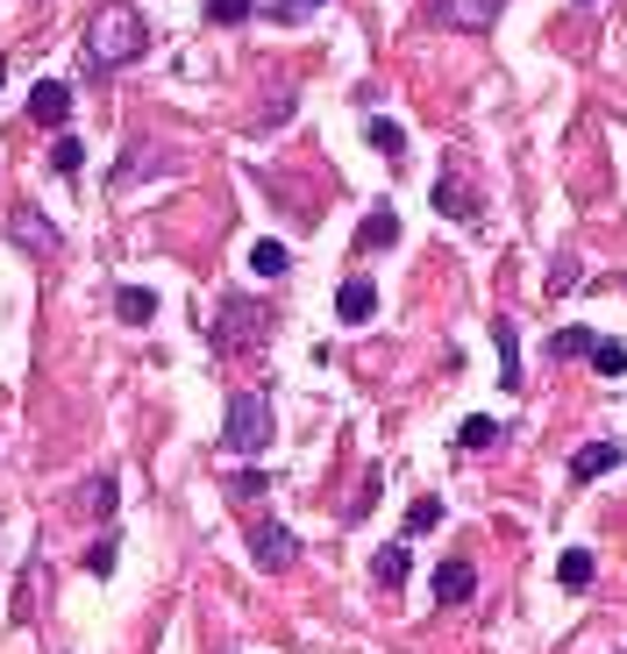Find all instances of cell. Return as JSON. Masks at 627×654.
Segmentation results:
<instances>
[{"instance_id":"cell-31","label":"cell","mask_w":627,"mask_h":654,"mask_svg":"<svg viewBox=\"0 0 627 654\" xmlns=\"http://www.w3.org/2000/svg\"><path fill=\"white\" fill-rule=\"evenodd\" d=\"M578 8H585V0H578Z\"/></svg>"},{"instance_id":"cell-20","label":"cell","mask_w":627,"mask_h":654,"mask_svg":"<svg viewBox=\"0 0 627 654\" xmlns=\"http://www.w3.org/2000/svg\"><path fill=\"white\" fill-rule=\"evenodd\" d=\"M457 448H471V455H485V448H499V420H485V413H471L464 428H457Z\"/></svg>"},{"instance_id":"cell-18","label":"cell","mask_w":627,"mask_h":654,"mask_svg":"<svg viewBox=\"0 0 627 654\" xmlns=\"http://www.w3.org/2000/svg\"><path fill=\"white\" fill-rule=\"evenodd\" d=\"M250 270H257V278H286V270H293V250H286V242H272V235H264L257 250H250Z\"/></svg>"},{"instance_id":"cell-28","label":"cell","mask_w":627,"mask_h":654,"mask_svg":"<svg viewBox=\"0 0 627 654\" xmlns=\"http://www.w3.org/2000/svg\"><path fill=\"white\" fill-rule=\"evenodd\" d=\"M371 506H378V469H371V477H364V498H350V520H364Z\"/></svg>"},{"instance_id":"cell-10","label":"cell","mask_w":627,"mask_h":654,"mask_svg":"<svg viewBox=\"0 0 627 654\" xmlns=\"http://www.w3.org/2000/svg\"><path fill=\"white\" fill-rule=\"evenodd\" d=\"M471 598H477V569H471L464 555H450L436 569V605H471Z\"/></svg>"},{"instance_id":"cell-6","label":"cell","mask_w":627,"mask_h":654,"mask_svg":"<svg viewBox=\"0 0 627 654\" xmlns=\"http://www.w3.org/2000/svg\"><path fill=\"white\" fill-rule=\"evenodd\" d=\"M506 0H436V22L442 29H464V36H485L492 22H499Z\"/></svg>"},{"instance_id":"cell-11","label":"cell","mask_w":627,"mask_h":654,"mask_svg":"<svg viewBox=\"0 0 627 654\" xmlns=\"http://www.w3.org/2000/svg\"><path fill=\"white\" fill-rule=\"evenodd\" d=\"M436 207H442L450 221H477V192H471L457 171H442V178H436Z\"/></svg>"},{"instance_id":"cell-26","label":"cell","mask_w":627,"mask_h":654,"mask_svg":"<svg viewBox=\"0 0 627 654\" xmlns=\"http://www.w3.org/2000/svg\"><path fill=\"white\" fill-rule=\"evenodd\" d=\"M314 8H328V0H272V14H278V22H307Z\"/></svg>"},{"instance_id":"cell-4","label":"cell","mask_w":627,"mask_h":654,"mask_svg":"<svg viewBox=\"0 0 627 654\" xmlns=\"http://www.w3.org/2000/svg\"><path fill=\"white\" fill-rule=\"evenodd\" d=\"M250 555H257L264 576H278V569L300 562V541H293V526H278V520H250Z\"/></svg>"},{"instance_id":"cell-3","label":"cell","mask_w":627,"mask_h":654,"mask_svg":"<svg viewBox=\"0 0 627 654\" xmlns=\"http://www.w3.org/2000/svg\"><path fill=\"white\" fill-rule=\"evenodd\" d=\"M272 434H278L272 399H264V391H235L229 420H221V448H229V455H264V448H272Z\"/></svg>"},{"instance_id":"cell-23","label":"cell","mask_w":627,"mask_h":654,"mask_svg":"<svg viewBox=\"0 0 627 654\" xmlns=\"http://www.w3.org/2000/svg\"><path fill=\"white\" fill-rule=\"evenodd\" d=\"M442 526V498H414L407 506V534H436Z\"/></svg>"},{"instance_id":"cell-13","label":"cell","mask_w":627,"mask_h":654,"mask_svg":"<svg viewBox=\"0 0 627 654\" xmlns=\"http://www.w3.org/2000/svg\"><path fill=\"white\" fill-rule=\"evenodd\" d=\"M592 576H600V555H592V547H563L557 555V584L563 590H592Z\"/></svg>"},{"instance_id":"cell-30","label":"cell","mask_w":627,"mask_h":654,"mask_svg":"<svg viewBox=\"0 0 627 654\" xmlns=\"http://www.w3.org/2000/svg\"><path fill=\"white\" fill-rule=\"evenodd\" d=\"M0 86H8V65H0Z\"/></svg>"},{"instance_id":"cell-19","label":"cell","mask_w":627,"mask_h":654,"mask_svg":"<svg viewBox=\"0 0 627 654\" xmlns=\"http://www.w3.org/2000/svg\"><path fill=\"white\" fill-rule=\"evenodd\" d=\"M114 506H122V484H114V477H94V484L79 491V512H94V520H108Z\"/></svg>"},{"instance_id":"cell-15","label":"cell","mask_w":627,"mask_h":654,"mask_svg":"<svg viewBox=\"0 0 627 654\" xmlns=\"http://www.w3.org/2000/svg\"><path fill=\"white\" fill-rule=\"evenodd\" d=\"M393 242H399V214L393 207H371L364 228H356V250H393Z\"/></svg>"},{"instance_id":"cell-24","label":"cell","mask_w":627,"mask_h":654,"mask_svg":"<svg viewBox=\"0 0 627 654\" xmlns=\"http://www.w3.org/2000/svg\"><path fill=\"white\" fill-rule=\"evenodd\" d=\"M250 14H257V0H207V22H221V29L250 22Z\"/></svg>"},{"instance_id":"cell-22","label":"cell","mask_w":627,"mask_h":654,"mask_svg":"<svg viewBox=\"0 0 627 654\" xmlns=\"http://www.w3.org/2000/svg\"><path fill=\"white\" fill-rule=\"evenodd\" d=\"M79 164H86L79 135H57V143H51V171H57V178H79Z\"/></svg>"},{"instance_id":"cell-17","label":"cell","mask_w":627,"mask_h":654,"mask_svg":"<svg viewBox=\"0 0 627 654\" xmlns=\"http://www.w3.org/2000/svg\"><path fill=\"white\" fill-rule=\"evenodd\" d=\"M364 143H371V149H385V157H407V129H399V121H385V114H371V121H364Z\"/></svg>"},{"instance_id":"cell-21","label":"cell","mask_w":627,"mask_h":654,"mask_svg":"<svg viewBox=\"0 0 627 654\" xmlns=\"http://www.w3.org/2000/svg\"><path fill=\"white\" fill-rule=\"evenodd\" d=\"M585 356H592V370H600V377H627V342H614V334H606V342H592Z\"/></svg>"},{"instance_id":"cell-29","label":"cell","mask_w":627,"mask_h":654,"mask_svg":"<svg viewBox=\"0 0 627 654\" xmlns=\"http://www.w3.org/2000/svg\"><path fill=\"white\" fill-rule=\"evenodd\" d=\"M229 491H235V498H264V469H243V477H235Z\"/></svg>"},{"instance_id":"cell-25","label":"cell","mask_w":627,"mask_h":654,"mask_svg":"<svg viewBox=\"0 0 627 654\" xmlns=\"http://www.w3.org/2000/svg\"><path fill=\"white\" fill-rule=\"evenodd\" d=\"M114 555H122V541H94V547H86V576H114Z\"/></svg>"},{"instance_id":"cell-2","label":"cell","mask_w":627,"mask_h":654,"mask_svg":"<svg viewBox=\"0 0 627 654\" xmlns=\"http://www.w3.org/2000/svg\"><path fill=\"white\" fill-rule=\"evenodd\" d=\"M207 342H215L221 356H250V348H264V342H272V307H264V299L229 292V299L215 307V328H207Z\"/></svg>"},{"instance_id":"cell-16","label":"cell","mask_w":627,"mask_h":654,"mask_svg":"<svg viewBox=\"0 0 627 654\" xmlns=\"http://www.w3.org/2000/svg\"><path fill=\"white\" fill-rule=\"evenodd\" d=\"M114 313H122L129 328L157 321V292H151V285H122V292H114Z\"/></svg>"},{"instance_id":"cell-1","label":"cell","mask_w":627,"mask_h":654,"mask_svg":"<svg viewBox=\"0 0 627 654\" xmlns=\"http://www.w3.org/2000/svg\"><path fill=\"white\" fill-rule=\"evenodd\" d=\"M143 51H151V22H143V8H129V0H108V8L86 22V65L94 71H122V65H136Z\"/></svg>"},{"instance_id":"cell-14","label":"cell","mask_w":627,"mask_h":654,"mask_svg":"<svg viewBox=\"0 0 627 654\" xmlns=\"http://www.w3.org/2000/svg\"><path fill=\"white\" fill-rule=\"evenodd\" d=\"M492 342H499V391H520V334H514V321H492Z\"/></svg>"},{"instance_id":"cell-8","label":"cell","mask_w":627,"mask_h":654,"mask_svg":"<svg viewBox=\"0 0 627 654\" xmlns=\"http://www.w3.org/2000/svg\"><path fill=\"white\" fill-rule=\"evenodd\" d=\"M336 313H342V328H364L371 313H378V285L356 270V278H342V292H336Z\"/></svg>"},{"instance_id":"cell-7","label":"cell","mask_w":627,"mask_h":654,"mask_svg":"<svg viewBox=\"0 0 627 654\" xmlns=\"http://www.w3.org/2000/svg\"><path fill=\"white\" fill-rule=\"evenodd\" d=\"M29 121L65 135V121H72V86H65V79H36V93H29Z\"/></svg>"},{"instance_id":"cell-9","label":"cell","mask_w":627,"mask_h":654,"mask_svg":"<svg viewBox=\"0 0 627 654\" xmlns=\"http://www.w3.org/2000/svg\"><path fill=\"white\" fill-rule=\"evenodd\" d=\"M620 463H627V441H585V448L571 455V477L592 484V477H606V469H620Z\"/></svg>"},{"instance_id":"cell-5","label":"cell","mask_w":627,"mask_h":654,"mask_svg":"<svg viewBox=\"0 0 627 654\" xmlns=\"http://www.w3.org/2000/svg\"><path fill=\"white\" fill-rule=\"evenodd\" d=\"M8 242H14L22 256H57V250H65V235H57L36 207H14V214H8Z\"/></svg>"},{"instance_id":"cell-27","label":"cell","mask_w":627,"mask_h":654,"mask_svg":"<svg viewBox=\"0 0 627 654\" xmlns=\"http://www.w3.org/2000/svg\"><path fill=\"white\" fill-rule=\"evenodd\" d=\"M571 278H578V256H563V264L549 270V299H563V292H571Z\"/></svg>"},{"instance_id":"cell-12","label":"cell","mask_w":627,"mask_h":654,"mask_svg":"<svg viewBox=\"0 0 627 654\" xmlns=\"http://www.w3.org/2000/svg\"><path fill=\"white\" fill-rule=\"evenodd\" d=\"M407 569H414L407 541H393V547H378V555H371V584H378V590H399V584H407Z\"/></svg>"}]
</instances>
